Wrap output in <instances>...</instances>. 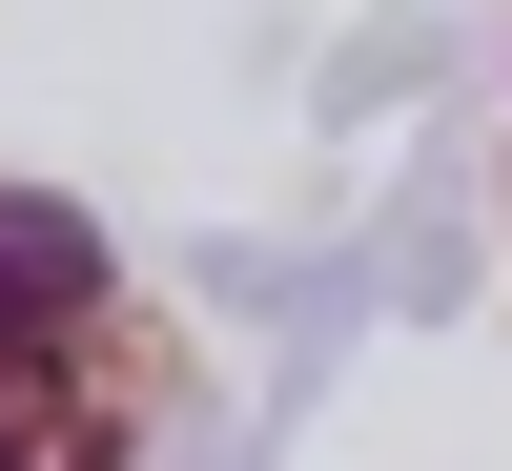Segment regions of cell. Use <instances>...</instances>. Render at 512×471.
I'll return each instance as SVG.
<instances>
[{"label": "cell", "instance_id": "obj_1", "mask_svg": "<svg viewBox=\"0 0 512 471\" xmlns=\"http://www.w3.org/2000/svg\"><path fill=\"white\" fill-rule=\"evenodd\" d=\"M164 328L123 308L103 226L41 185H0V471H144Z\"/></svg>", "mask_w": 512, "mask_h": 471}]
</instances>
